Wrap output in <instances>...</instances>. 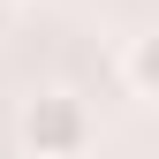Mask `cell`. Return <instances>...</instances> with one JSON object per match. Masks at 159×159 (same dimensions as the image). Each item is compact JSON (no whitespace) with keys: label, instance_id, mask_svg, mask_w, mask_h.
Returning a JSON list of instances; mask_svg holds the SVG:
<instances>
[{"label":"cell","instance_id":"cell-1","mask_svg":"<svg viewBox=\"0 0 159 159\" xmlns=\"http://www.w3.org/2000/svg\"><path fill=\"white\" fill-rule=\"evenodd\" d=\"M23 152L30 159H84L91 152V106L76 91H38L23 106Z\"/></svg>","mask_w":159,"mask_h":159},{"label":"cell","instance_id":"cell-2","mask_svg":"<svg viewBox=\"0 0 159 159\" xmlns=\"http://www.w3.org/2000/svg\"><path fill=\"white\" fill-rule=\"evenodd\" d=\"M121 76H129V91H136V98H159V30L129 38V53H121Z\"/></svg>","mask_w":159,"mask_h":159}]
</instances>
